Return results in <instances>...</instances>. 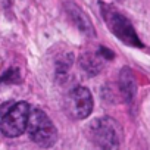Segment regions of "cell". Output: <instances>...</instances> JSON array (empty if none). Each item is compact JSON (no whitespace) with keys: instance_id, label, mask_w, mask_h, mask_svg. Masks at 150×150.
Masks as SVG:
<instances>
[{"instance_id":"6","label":"cell","mask_w":150,"mask_h":150,"mask_svg":"<svg viewBox=\"0 0 150 150\" xmlns=\"http://www.w3.org/2000/svg\"><path fill=\"white\" fill-rule=\"evenodd\" d=\"M65 9H66L69 18L72 19V22L78 27V30L81 33H84V34H87L90 37L96 35V31H94V28L91 25V21L88 19V16L77 5H75L74 2H66L65 3Z\"/></svg>"},{"instance_id":"7","label":"cell","mask_w":150,"mask_h":150,"mask_svg":"<svg viewBox=\"0 0 150 150\" xmlns=\"http://www.w3.org/2000/svg\"><path fill=\"white\" fill-rule=\"evenodd\" d=\"M119 88H121V93L124 96V99L127 102H131L135 96V90H137V86H135V78H134V74L129 68H124L119 74Z\"/></svg>"},{"instance_id":"1","label":"cell","mask_w":150,"mask_h":150,"mask_svg":"<svg viewBox=\"0 0 150 150\" xmlns=\"http://www.w3.org/2000/svg\"><path fill=\"white\" fill-rule=\"evenodd\" d=\"M99 6H100V12H102V16L106 25L109 27V30L113 33L115 37H118L121 41H124L128 46H137V47L143 46V43L137 37L134 27L122 13H119L113 6L103 3V2H100Z\"/></svg>"},{"instance_id":"5","label":"cell","mask_w":150,"mask_h":150,"mask_svg":"<svg viewBox=\"0 0 150 150\" xmlns=\"http://www.w3.org/2000/svg\"><path fill=\"white\" fill-rule=\"evenodd\" d=\"M68 113L74 119H86L93 112V97L87 87H75L66 99Z\"/></svg>"},{"instance_id":"4","label":"cell","mask_w":150,"mask_h":150,"mask_svg":"<svg viewBox=\"0 0 150 150\" xmlns=\"http://www.w3.org/2000/svg\"><path fill=\"white\" fill-rule=\"evenodd\" d=\"M91 137L100 150H119L118 124L110 118H100L90 125Z\"/></svg>"},{"instance_id":"2","label":"cell","mask_w":150,"mask_h":150,"mask_svg":"<svg viewBox=\"0 0 150 150\" xmlns=\"http://www.w3.org/2000/svg\"><path fill=\"white\" fill-rule=\"evenodd\" d=\"M27 131L34 143L41 147H52L57 140V131L52 119L40 109H34L30 112Z\"/></svg>"},{"instance_id":"3","label":"cell","mask_w":150,"mask_h":150,"mask_svg":"<svg viewBox=\"0 0 150 150\" xmlns=\"http://www.w3.org/2000/svg\"><path fill=\"white\" fill-rule=\"evenodd\" d=\"M28 116L30 106L27 102H16L15 105H11L6 110H2L0 131L11 138L22 135L28 125Z\"/></svg>"}]
</instances>
